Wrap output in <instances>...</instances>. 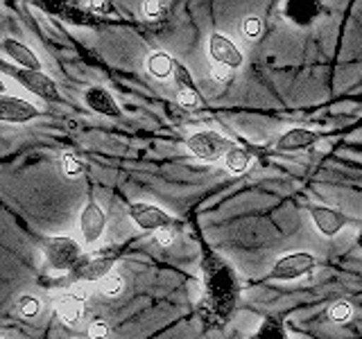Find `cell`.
<instances>
[{
  "label": "cell",
  "mask_w": 362,
  "mask_h": 339,
  "mask_svg": "<svg viewBox=\"0 0 362 339\" xmlns=\"http://www.w3.org/2000/svg\"><path fill=\"white\" fill-rule=\"evenodd\" d=\"M59 163H62V172H64V177H68V179H77L79 174H82V161H79L77 156H73V154H64Z\"/></svg>",
  "instance_id": "cell-22"
},
{
  "label": "cell",
  "mask_w": 362,
  "mask_h": 339,
  "mask_svg": "<svg viewBox=\"0 0 362 339\" xmlns=\"http://www.w3.org/2000/svg\"><path fill=\"white\" fill-rule=\"evenodd\" d=\"M315 143H317V133L315 131L303 129V127H294V129H288L276 141V150L294 152V150H305V147H310Z\"/></svg>",
  "instance_id": "cell-14"
},
{
  "label": "cell",
  "mask_w": 362,
  "mask_h": 339,
  "mask_svg": "<svg viewBox=\"0 0 362 339\" xmlns=\"http://www.w3.org/2000/svg\"><path fill=\"white\" fill-rule=\"evenodd\" d=\"M113 260L105 256H93V258H82L77 267L71 271L75 280H102L111 274Z\"/></svg>",
  "instance_id": "cell-10"
},
{
  "label": "cell",
  "mask_w": 362,
  "mask_h": 339,
  "mask_svg": "<svg viewBox=\"0 0 362 339\" xmlns=\"http://www.w3.org/2000/svg\"><path fill=\"white\" fill-rule=\"evenodd\" d=\"M88 337L90 339H107L109 337V323L102 321V319L93 321L88 326Z\"/></svg>",
  "instance_id": "cell-26"
},
{
  "label": "cell",
  "mask_w": 362,
  "mask_h": 339,
  "mask_svg": "<svg viewBox=\"0 0 362 339\" xmlns=\"http://www.w3.org/2000/svg\"><path fill=\"white\" fill-rule=\"evenodd\" d=\"M231 68H226V66H220V64H211V79L213 82H229L231 79Z\"/></svg>",
  "instance_id": "cell-27"
},
{
  "label": "cell",
  "mask_w": 362,
  "mask_h": 339,
  "mask_svg": "<svg viewBox=\"0 0 362 339\" xmlns=\"http://www.w3.org/2000/svg\"><path fill=\"white\" fill-rule=\"evenodd\" d=\"M39 118V109L30 105L28 100H21L16 95H0V122L11 124H25Z\"/></svg>",
  "instance_id": "cell-8"
},
{
  "label": "cell",
  "mask_w": 362,
  "mask_h": 339,
  "mask_svg": "<svg viewBox=\"0 0 362 339\" xmlns=\"http://www.w3.org/2000/svg\"><path fill=\"white\" fill-rule=\"evenodd\" d=\"M186 147L199 158V161L215 163V161H220L222 156L229 154L235 145L229 138H226V136H222L218 131L204 129V131L190 133L188 138H186Z\"/></svg>",
  "instance_id": "cell-2"
},
{
  "label": "cell",
  "mask_w": 362,
  "mask_h": 339,
  "mask_svg": "<svg viewBox=\"0 0 362 339\" xmlns=\"http://www.w3.org/2000/svg\"><path fill=\"white\" fill-rule=\"evenodd\" d=\"M57 314L62 316L66 326H77L84 314V294L82 292H66L57 301Z\"/></svg>",
  "instance_id": "cell-12"
},
{
  "label": "cell",
  "mask_w": 362,
  "mask_h": 339,
  "mask_svg": "<svg viewBox=\"0 0 362 339\" xmlns=\"http://www.w3.org/2000/svg\"><path fill=\"white\" fill-rule=\"evenodd\" d=\"M18 82L25 86L30 93H34L37 97L45 100V102H57L62 100L59 95V88H57V84L52 82V79L45 75L43 71H23V68H18V71L14 73Z\"/></svg>",
  "instance_id": "cell-7"
},
{
  "label": "cell",
  "mask_w": 362,
  "mask_h": 339,
  "mask_svg": "<svg viewBox=\"0 0 362 339\" xmlns=\"http://www.w3.org/2000/svg\"><path fill=\"white\" fill-rule=\"evenodd\" d=\"M175 82L179 84V90L181 88H195V84H192V75H190V71L184 66V64H179V61H175Z\"/></svg>",
  "instance_id": "cell-24"
},
{
  "label": "cell",
  "mask_w": 362,
  "mask_h": 339,
  "mask_svg": "<svg viewBox=\"0 0 362 339\" xmlns=\"http://www.w3.org/2000/svg\"><path fill=\"white\" fill-rule=\"evenodd\" d=\"M84 100H86V107L90 111L100 113V116H107V118H122V109L118 107V102L113 100V95L109 93L107 88H100V86H93L88 88L84 93Z\"/></svg>",
  "instance_id": "cell-11"
},
{
  "label": "cell",
  "mask_w": 362,
  "mask_h": 339,
  "mask_svg": "<svg viewBox=\"0 0 362 339\" xmlns=\"http://www.w3.org/2000/svg\"><path fill=\"white\" fill-rule=\"evenodd\" d=\"M243 32L249 39H256V37H260V32H263V23H260L258 16H247L243 20Z\"/></svg>",
  "instance_id": "cell-25"
},
{
  "label": "cell",
  "mask_w": 362,
  "mask_h": 339,
  "mask_svg": "<svg viewBox=\"0 0 362 339\" xmlns=\"http://www.w3.org/2000/svg\"><path fill=\"white\" fill-rule=\"evenodd\" d=\"M147 73L154 75L156 79H168L175 75V59L165 52H154L147 56Z\"/></svg>",
  "instance_id": "cell-16"
},
{
  "label": "cell",
  "mask_w": 362,
  "mask_h": 339,
  "mask_svg": "<svg viewBox=\"0 0 362 339\" xmlns=\"http://www.w3.org/2000/svg\"><path fill=\"white\" fill-rule=\"evenodd\" d=\"M18 312L25 316V319H32V316H39L41 310H43V303L39 297H34V294H23V297L18 299L16 303Z\"/></svg>",
  "instance_id": "cell-18"
},
{
  "label": "cell",
  "mask_w": 362,
  "mask_h": 339,
  "mask_svg": "<svg viewBox=\"0 0 362 339\" xmlns=\"http://www.w3.org/2000/svg\"><path fill=\"white\" fill-rule=\"evenodd\" d=\"M154 237H156V242L161 244V246H170V244L175 242V226H173V229H161V231H156Z\"/></svg>",
  "instance_id": "cell-29"
},
{
  "label": "cell",
  "mask_w": 362,
  "mask_h": 339,
  "mask_svg": "<svg viewBox=\"0 0 362 339\" xmlns=\"http://www.w3.org/2000/svg\"><path fill=\"white\" fill-rule=\"evenodd\" d=\"M317 267V258L313 254H288L281 260H276L274 267H272L267 280H292V278H301L313 274Z\"/></svg>",
  "instance_id": "cell-3"
},
{
  "label": "cell",
  "mask_w": 362,
  "mask_h": 339,
  "mask_svg": "<svg viewBox=\"0 0 362 339\" xmlns=\"http://www.w3.org/2000/svg\"><path fill=\"white\" fill-rule=\"evenodd\" d=\"M310 210V218L313 222L317 224V229H320L322 235L326 237H333L337 235L339 231L344 229V226L349 224V218L344 213H339L331 206H322V203H313V206L308 208Z\"/></svg>",
  "instance_id": "cell-9"
},
{
  "label": "cell",
  "mask_w": 362,
  "mask_h": 339,
  "mask_svg": "<svg viewBox=\"0 0 362 339\" xmlns=\"http://www.w3.org/2000/svg\"><path fill=\"white\" fill-rule=\"evenodd\" d=\"M165 11V5L163 3H156V0H147V3H143V14L147 18H158L163 16Z\"/></svg>",
  "instance_id": "cell-28"
},
{
  "label": "cell",
  "mask_w": 362,
  "mask_h": 339,
  "mask_svg": "<svg viewBox=\"0 0 362 339\" xmlns=\"http://www.w3.org/2000/svg\"><path fill=\"white\" fill-rule=\"evenodd\" d=\"M0 95H5V82L0 79Z\"/></svg>",
  "instance_id": "cell-31"
},
{
  "label": "cell",
  "mask_w": 362,
  "mask_h": 339,
  "mask_svg": "<svg viewBox=\"0 0 362 339\" xmlns=\"http://www.w3.org/2000/svg\"><path fill=\"white\" fill-rule=\"evenodd\" d=\"M107 226V215L102 210V206L95 199H88L86 206L82 208V215H79V233H82L86 244H95L102 233H105Z\"/></svg>",
  "instance_id": "cell-6"
},
{
  "label": "cell",
  "mask_w": 362,
  "mask_h": 339,
  "mask_svg": "<svg viewBox=\"0 0 362 339\" xmlns=\"http://www.w3.org/2000/svg\"><path fill=\"white\" fill-rule=\"evenodd\" d=\"M88 7L93 9V11H111L109 3H88Z\"/></svg>",
  "instance_id": "cell-30"
},
{
  "label": "cell",
  "mask_w": 362,
  "mask_h": 339,
  "mask_svg": "<svg viewBox=\"0 0 362 339\" xmlns=\"http://www.w3.org/2000/svg\"><path fill=\"white\" fill-rule=\"evenodd\" d=\"M41 251H43L45 267L50 271H73L79 260H82V246L68 235L48 237L43 242Z\"/></svg>",
  "instance_id": "cell-1"
},
{
  "label": "cell",
  "mask_w": 362,
  "mask_h": 339,
  "mask_svg": "<svg viewBox=\"0 0 362 339\" xmlns=\"http://www.w3.org/2000/svg\"><path fill=\"white\" fill-rule=\"evenodd\" d=\"M283 7H286L283 9V14H286L294 25H301V28L313 23L315 16L322 11L317 3H299V0L297 3H283Z\"/></svg>",
  "instance_id": "cell-15"
},
{
  "label": "cell",
  "mask_w": 362,
  "mask_h": 339,
  "mask_svg": "<svg viewBox=\"0 0 362 339\" xmlns=\"http://www.w3.org/2000/svg\"><path fill=\"white\" fill-rule=\"evenodd\" d=\"M249 163H252V154H249L247 150H243V147H238V145L224 156V165H226V170H229L231 174L247 172Z\"/></svg>",
  "instance_id": "cell-17"
},
{
  "label": "cell",
  "mask_w": 362,
  "mask_h": 339,
  "mask_svg": "<svg viewBox=\"0 0 362 339\" xmlns=\"http://www.w3.org/2000/svg\"><path fill=\"white\" fill-rule=\"evenodd\" d=\"M132 222L143 231H161V229H173L175 220L173 215H168L163 208L154 206V203H145V201H136L127 208Z\"/></svg>",
  "instance_id": "cell-4"
},
{
  "label": "cell",
  "mask_w": 362,
  "mask_h": 339,
  "mask_svg": "<svg viewBox=\"0 0 362 339\" xmlns=\"http://www.w3.org/2000/svg\"><path fill=\"white\" fill-rule=\"evenodd\" d=\"M358 246L362 249V231H360V235H358Z\"/></svg>",
  "instance_id": "cell-32"
},
{
  "label": "cell",
  "mask_w": 362,
  "mask_h": 339,
  "mask_svg": "<svg viewBox=\"0 0 362 339\" xmlns=\"http://www.w3.org/2000/svg\"><path fill=\"white\" fill-rule=\"evenodd\" d=\"M177 102L184 109H199L202 107V97L197 93V88H181L177 93Z\"/></svg>",
  "instance_id": "cell-23"
},
{
  "label": "cell",
  "mask_w": 362,
  "mask_h": 339,
  "mask_svg": "<svg viewBox=\"0 0 362 339\" xmlns=\"http://www.w3.org/2000/svg\"><path fill=\"white\" fill-rule=\"evenodd\" d=\"M122 287H124V280L120 274H116V271H111L109 276L100 280V290H102V294H107V297H118Z\"/></svg>",
  "instance_id": "cell-20"
},
{
  "label": "cell",
  "mask_w": 362,
  "mask_h": 339,
  "mask_svg": "<svg viewBox=\"0 0 362 339\" xmlns=\"http://www.w3.org/2000/svg\"><path fill=\"white\" fill-rule=\"evenodd\" d=\"M3 50L11 61L18 64V68H23V71H41V59L28 48L25 43H21L16 39H5Z\"/></svg>",
  "instance_id": "cell-13"
},
{
  "label": "cell",
  "mask_w": 362,
  "mask_h": 339,
  "mask_svg": "<svg viewBox=\"0 0 362 339\" xmlns=\"http://www.w3.org/2000/svg\"><path fill=\"white\" fill-rule=\"evenodd\" d=\"M254 339H288L286 333H283V323L274 316H269V319L260 326V331L254 335Z\"/></svg>",
  "instance_id": "cell-19"
},
{
  "label": "cell",
  "mask_w": 362,
  "mask_h": 339,
  "mask_svg": "<svg viewBox=\"0 0 362 339\" xmlns=\"http://www.w3.org/2000/svg\"><path fill=\"white\" fill-rule=\"evenodd\" d=\"M209 54L215 64L231 68V71H238V68H243L245 64L243 50L238 48L229 37H224L222 32H213L209 37Z\"/></svg>",
  "instance_id": "cell-5"
},
{
  "label": "cell",
  "mask_w": 362,
  "mask_h": 339,
  "mask_svg": "<svg viewBox=\"0 0 362 339\" xmlns=\"http://www.w3.org/2000/svg\"><path fill=\"white\" fill-rule=\"evenodd\" d=\"M328 316H331V321H335V323H344L354 316V308H351V303H346V301H337L331 305Z\"/></svg>",
  "instance_id": "cell-21"
}]
</instances>
